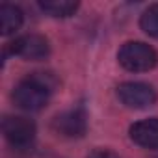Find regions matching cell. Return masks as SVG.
Listing matches in <instances>:
<instances>
[{"label":"cell","mask_w":158,"mask_h":158,"mask_svg":"<svg viewBox=\"0 0 158 158\" xmlns=\"http://www.w3.org/2000/svg\"><path fill=\"white\" fill-rule=\"evenodd\" d=\"M10 52L28 61H39L50 54V45L47 37L39 34H24L10 43Z\"/></svg>","instance_id":"obj_5"},{"label":"cell","mask_w":158,"mask_h":158,"mask_svg":"<svg viewBox=\"0 0 158 158\" xmlns=\"http://www.w3.org/2000/svg\"><path fill=\"white\" fill-rule=\"evenodd\" d=\"M88 158H119V154H115L110 149H95L88 154Z\"/></svg>","instance_id":"obj_11"},{"label":"cell","mask_w":158,"mask_h":158,"mask_svg":"<svg viewBox=\"0 0 158 158\" xmlns=\"http://www.w3.org/2000/svg\"><path fill=\"white\" fill-rule=\"evenodd\" d=\"M24 15L23 11L13 4H2L0 6V32L2 35H11L23 26Z\"/></svg>","instance_id":"obj_8"},{"label":"cell","mask_w":158,"mask_h":158,"mask_svg":"<svg viewBox=\"0 0 158 158\" xmlns=\"http://www.w3.org/2000/svg\"><path fill=\"white\" fill-rule=\"evenodd\" d=\"M117 99L127 108L143 110L156 102V91L145 82H123L117 86Z\"/></svg>","instance_id":"obj_4"},{"label":"cell","mask_w":158,"mask_h":158,"mask_svg":"<svg viewBox=\"0 0 158 158\" xmlns=\"http://www.w3.org/2000/svg\"><path fill=\"white\" fill-rule=\"evenodd\" d=\"M117 60H119V65L123 69L130 71V73H145V71H151L156 65L158 54L147 43L128 41L119 48Z\"/></svg>","instance_id":"obj_2"},{"label":"cell","mask_w":158,"mask_h":158,"mask_svg":"<svg viewBox=\"0 0 158 158\" xmlns=\"http://www.w3.org/2000/svg\"><path fill=\"white\" fill-rule=\"evenodd\" d=\"M130 139L145 149H158V117H149L134 123L128 128Z\"/></svg>","instance_id":"obj_7"},{"label":"cell","mask_w":158,"mask_h":158,"mask_svg":"<svg viewBox=\"0 0 158 158\" xmlns=\"http://www.w3.org/2000/svg\"><path fill=\"white\" fill-rule=\"evenodd\" d=\"M52 130L63 138H82L88 130L86 112L82 108H73L58 114L52 119Z\"/></svg>","instance_id":"obj_6"},{"label":"cell","mask_w":158,"mask_h":158,"mask_svg":"<svg viewBox=\"0 0 158 158\" xmlns=\"http://www.w3.org/2000/svg\"><path fill=\"white\" fill-rule=\"evenodd\" d=\"M39 8L50 17L65 19V17L74 15V11L78 10V2H71V0H41Z\"/></svg>","instance_id":"obj_9"},{"label":"cell","mask_w":158,"mask_h":158,"mask_svg":"<svg viewBox=\"0 0 158 158\" xmlns=\"http://www.w3.org/2000/svg\"><path fill=\"white\" fill-rule=\"evenodd\" d=\"M56 88L58 80L52 73H32L15 86L11 99L21 110L39 112L41 108L47 106Z\"/></svg>","instance_id":"obj_1"},{"label":"cell","mask_w":158,"mask_h":158,"mask_svg":"<svg viewBox=\"0 0 158 158\" xmlns=\"http://www.w3.org/2000/svg\"><path fill=\"white\" fill-rule=\"evenodd\" d=\"M139 26H141V30H143L147 35L158 39V4L149 6V8L141 13V17H139Z\"/></svg>","instance_id":"obj_10"},{"label":"cell","mask_w":158,"mask_h":158,"mask_svg":"<svg viewBox=\"0 0 158 158\" xmlns=\"http://www.w3.org/2000/svg\"><path fill=\"white\" fill-rule=\"evenodd\" d=\"M4 138L15 149H26L35 139V123L23 115H8L2 121Z\"/></svg>","instance_id":"obj_3"}]
</instances>
